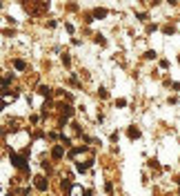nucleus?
Instances as JSON below:
<instances>
[{"instance_id":"2","label":"nucleus","mask_w":180,"mask_h":196,"mask_svg":"<svg viewBox=\"0 0 180 196\" xmlns=\"http://www.w3.org/2000/svg\"><path fill=\"white\" fill-rule=\"evenodd\" d=\"M36 187L40 189V192H44V189H47V180H44V178H38V180H36Z\"/></svg>"},{"instance_id":"7","label":"nucleus","mask_w":180,"mask_h":196,"mask_svg":"<svg viewBox=\"0 0 180 196\" xmlns=\"http://www.w3.org/2000/svg\"><path fill=\"white\" fill-rule=\"evenodd\" d=\"M94 16L102 18V16H107V11H104V9H96V11H94Z\"/></svg>"},{"instance_id":"3","label":"nucleus","mask_w":180,"mask_h":196,"mask_svg":"<svg viewBox=\"0 0 180 196\" xmlns=\"http://www.w3.org/2000/svg\"><path fill=\"white\" fill-rule=\"evenodd\" d=\"M38 92H40L42 96H51V89H49L47 85H40V87H38Z\"/></svg>"},{"instance_id":"5","label":"nucleus","mask_w":180,"mask_h":196,"mask_svg":"<svg viewBox=\"0 0 180 196\" xmlns=\"http://www.w3.org/2000/svg\"><path fill=\"white\" fill-rule=\"evenodd\" d=\"M13 67L16 69H25L27 65H25V60H13Z\"/></svg>"},{"instance_id":"6","label":"nucleus","mask_w":180,"mask_h":196,"mask_svg":"<svg viewBox=\"0 0 180 196\" xmlns=\"http://www.w3.org/2000/svg\"><path fill=\"white\" fill-rule=\"evenodd\" d=\"M53 158H60V156H62V147H53Z\"/></svg>"},{"instance_id":"4","label":"nucleus","mask_w":180,"mask_h":196,"mask_svg":"<svg viewBox=\"0 0 180 196\" xmlns=\"http://www.w3.org/2000/svg\"><path fill=\"white\" fill-rule=\"evenodd\" d=\"M138 136H140V132L136 127H129V138H138Z\"/></svg>"},{"instance_id":"8","label":"nucleus","mask_w":180,"mask_h":196,"mask_svg":"<svg viewBox=\"0 0 180 196\" xmlns=\"http://www.w3.org/2000/svg\"><path fill=\"white\" fill-rule=\"evenodd\" d=\"M76 170H78V172H85V170H87V165H85V163H78Z\"/></svg>"},{"instance_id":"1","label":"nucleus","mask_w":180,"mask_h":196,"mask_svg":"<svg viewBox=\"0 0 180 196\" xmlns=\"http://www.w3.org/2000/svg\"><path fill=\"white\" fill-rule=\"evenodd\" d=\"M11 163H13L16 167H20V170H27V165H25V158H20V156H16V154H11Z\"/></svg>"}]
</instances>
